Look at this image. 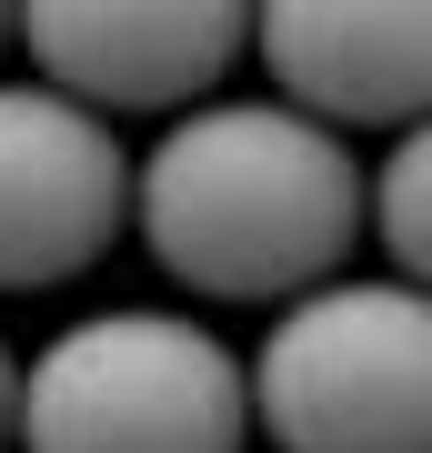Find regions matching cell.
Returning <instances> with one entry per match:
<instances>
[{
  "label": "cell",
  "mask_w": 432,
  "mask_h": 453,
  "mask_svg": "<svg viewBox=\"0 0 432 453\" xmlns=\"http://www.w3.org/2000/svg\"><path fill=\"white\" fill-rule=\"evenodd\" d=\"M20 434V363H11V342H0V453H11Z\"/></svg>",
  "instance_id": "ba28073f"
},
{
  "label": "cell",
  "mask_w": 432,
  "mask_h": 453,
  "mask_svg": "<svg viewBox=\"0 0 432 453\" xmlns=\"http://www.w3.org/2000/svg\"><path fill=\"white\" fill-rule=\"evenodd\" d=\"M362 232L392 252V282L432 292V121L402 131L383 172H362Z\"/></svg>",
  "instance_id": "52a82bcc"
},
{
  "label": "cell",
  "mask_w": 432,
  "mask_h": 453,
  "mask_svg": "<svg viewBox=\"0 0 432 453\" xmlns=\"http://www.w3.org/2000/svg\"><path fill=\"white\" fill-rule=\"evenodd\" d=\"M131 232V151L50 81H0V292H50Z\"/></svg>",
  "instance_id": "277c9868"
},
{
  "label": "cell",
  "mask_w": 432,
  "mask_h": 453,
  "mask_svg": "<svg viewBox=\"0 0 432 453\" xmlns=\"http://www.w3.org/2000/svg\"><path fill=\"white\" fill-rule=\"evenodd\" d=\"M0 41H11V11H0Z\"/></svg>",
  "instance_id": "9c48e42d"
},
{
  "label": "cell",
  "mask_w": 432,
  "mask_h": 453,
  "mask_svg": "<svg viewBox=\"0 0 432 453\" xmlns=\"http://www.w3.org/2000/svg\"><path fill=\"white\" fill-rule=\"evenodd\" d=\"M272 101L322 131H413L432 121V0H272L252 11Z\"/></svg>",
  "instance_id": "8992f818"
},
{
  "label": "cell",
  "mask_w": 432,
  "mask_h": 453,
  "mask_svg": "<svg viewBox=\"0 0 432 453\" xmlns=\"http://www.w3.org/2000/svg\"><path fill=\"white\" fill-rule=\"evenodd\" d=\"M241 372L282 453H432V292L392 273H332L282 303Z\"/></svg>",
  "instance_id": "3957f363"
},
{
  "label": "cell",
  "mask_w": 432,
  "mask_h": 453,
  "mask_svg": "<svg viewBox=\"0 0 432 453\" xmlns=\"http://www.w3.org/2000/svg\"><path fill=\"white\" fill-rule=\"evenodd\" d=\"M131 232L201 303H302L362 242V162L292 101H201L131 162Z\"/></svg>",
  "instance_id": "6da1fadb"
},
{
  "label": "cell",
  "mask_w": 432,
  "mask_h": 453,
  "mask_svg": "<svg viewBox=\"0 0 432 453\" xmlns=\"http://www.w3.org/2000/svg\"><path fill=\"white\" fill-rule=\"evenodd\" d=\"M11 31L41 61L31 81L80 101L91 121H121V111L181 121L252 50V11H231V0H31Z\"/></svg>",
  "instance_id": "5b68a950"
},
{
  "label": "cell",
  "mask_w": 432,
  "mask_h": 453,
  "mask_svg": "<svg viewBox=\"0 0 432 453\" xmlns=\"http://www.w3.org/2000/svg\"><path fill=\"white\" fill-rule=\"evenodd\" d=\"M20 453H241L252 372L201 312H80L20 372Z\"/></svg>",
  "instance_id": "7a4b0ae2"
}]
</instances>
